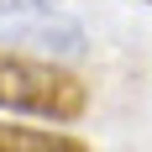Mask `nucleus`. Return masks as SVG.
Masks as SVG:
<instances>
[{
    "mask_svg": "<svg viewBox=\"0 0 152 152\" xmlns=\"http://www.w3.org/2000/svg\"><path fill=\"white\" fill-rule=\"evenodd\" d=\"M0 152H89V142L68 137V131H42V126L0 121Z\"/></svg>",
    "mask_w": 152,
    "mask_h": 152,
    "instance_id": "7ed1b4c3",
    "label": "nucleus"
},
{
    "mask_svg": "<svg viewBox=\"0 0 152 152\" xmlns=\"http://www.w3.org/2000/svg\"><path fill=\"white\" fill-rule=\"evenodd\" d=\"M84 105H89V89L79 84V74L0 47V110H21L42 121H79Z\"/></svg>",
    "mask_w": 152,
    "mask_h": 152,
    "instance_id": "f257e3e1",
    "label": "nucleus"
},
{
    "mask_svg": "<svg viewBox=\"0 0 152 152\" xmlns=\"http://www.w3.org/2000/svg\"><path fill=\"white\" fill-rule=\"evenodd\" d=\"M58 0H0V16H47Z\"/></svg>",
    "mask_w": 152,
    "mask_h": 152,
    "instance_id": "20e7f679",
    "label": "nucleus"
},
{
    "mask_svg": "<svg viewBox=\"0 0 152 152\" xmlns=\"http://www.w3.org/2000/svg\"><path fill=\"white\" fill-rule=\"evenodd\" d=\"M5 42H11V53L16 47H31V53H42V58L53 63V58H79V53H84V31H79L74 21H58V16L47 11V16H11Z\"/></svg>",
    "mask_w": 152,
    "mask_h": 152,
    "instance_id": "f03ea898",
    "label": "nucleus"
}]
</instances>
